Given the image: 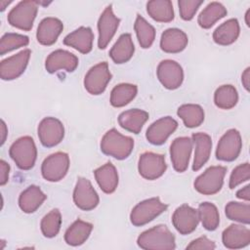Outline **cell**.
Returning <instances> with one entry per match:
<instances>
[{
	"mask_svg": "<svg viewBox=\"0 0 250 250\" xmlns=\"http://www.w3.org/2000/svg\"><path fill=\"white\" fill-rule=\"evenodd\" d=\"M137 243L146 250H173L176 248L175 235L165 225H158L142 232Z\"/></svg>",
	"mask_w": 250,
	"mask_h": 250,
	"instance_id": "cell-1",
	"label": "cell"
},
{
	"mask_svg": "<svg viewBox=\"0 0 250 250\" xmlns=\"http://www.w3.org/2000/svg\"><path fill=\"white\" fill-rule=\"evenodd\" d=\"M134 148V140L124 136L116 129L108 130L101 141V150L115 159L122 160L127 158Z\"/></svg>",
	"mask_w": 250,
	"mask_h": 250,
	"instance_id": "cell-2",
	"label": "cell"
},
{
	"mask_svg": "<svg viewBox=\"0 0 250 250\" xmlns=\"http://www.w3.org/2000/svg\"><path fill=\"white\" fill-rule=\"evenodd\" d=\"M9 154L20 169H31L34 166L37 157V148L33 139L29 136L18 139L12 144L9 149Z\"/></svg>",
	"mask_w": 250,
	"mask_h": 250,
	"instance_id": "cell-3",
	"label": "cell"
},
{
	"mask_svg": "<svg viewBox=\"0 0 250 250\" xmlns=\"http://www.w3.org/2000/svg\"><path fill=\"white\" fill-rule=\"evenodd\" d=\"M38 5L37 1H21L8 14V22L16 28L30 30L37 15Z\"/></svg>",
	"mask_w": 250,
	"mask_h": 250,
	"instance_id": "cell-4",
	"label": "cell"
},
{
	"mask_svg": "<svg viewBox=\"0 0 250 250\" xmlns=\"http://www.w3.org/2000/svg\"><path fill=\"white\" fill-rule=\"evenodd\" d=\"M167 205L160 201L159 197H152L138 203L130 214V221L136 227H142L167 209Z\"/></svg>",
	"mask_w": 250,
	"mask_h": 250,
	"instance_id": "cell-5",
	"label": "cell"
},
{
	"mask_svg": "<svg viewBox=\"0 0 250 250\" xmlns=\"http://www.w3.org/2000/svg\"><path fill=\"white\" fill-rule=\"evenodd\" d=\"M226 173L224 166H211L195 179L194 188L204 195L215 194L221 190Z\"/></svg>",
	"mask_w": 250,
	"mask_h": 250,
	"instance_id": "cell-6",
	"label": "cell"
},
{
	"mask_svg": "<svg viewBox=\"0 0 250 250\" xmlns=\"http://www.w3.org/2000/svg\"><path fill=\"white\" fill-rule=\"evenodd\" d=\"M69 168V156L65 152H56L46 157L41 166V174L48 182H59Z\"/></svg>",
	"mask_w": 250,
	"mask_h": 250,
	"instance_id": "cell-7",
	"label": "cell"
},
{
	"mask_svg": "<svg viewBox=\"0 0 250 250\" xmlns=\"http://www.w3.org/2000/svg\"><path fill=\"white\" fill-rule=\"evenodd\" d=\"M110 79L108 64L106 62H102L88 70L84 78V87L91 95H100L104 92Z\"/></svg>",
	"mask_w": 250,
	"mask_h": 250,
	"instance_id": "cell-8",
	"label": "cell"
},
{
	"mask_svg": "<svg viewBox=\"0 0 250 250\" xmlns=\"http://www.w3.org/2000/svg\"><path fill=\"white\" fill-rule=\"evenodd\" d=\"M242 147V141L239 132L236 129L228 130L220 139L217 149L216 157L222 161L235 160Z\"/></svg>",
	"mask_w": 250,
	"mask_h": 250,
	"instance_id": "cell-9",
	"label": "cell"
},
{
	"mask_svg": "<svg viewBox=\"0 0 250 250\" xmlns=\"http://www.w3.org/2000/svg\"><path fill=\"white\" fill-rule=\"evenodd\" d=\"M166 169L167 164L162 154L147 151L140 155L138 170L144 179L156 180L165 173Z\"/></svg>",
	"mask_w": 250,
	"mask_h": 250,
	"instance_id": "cell-10",
	"label": "cell"
},
{
	"mask_svg": "<svg viewBox=\"0 0 250 250\" xmlns=\"http://www.w3.org/2000/svg\"><path fill=\"white\" fill-rule=\"evenodd\" d=\"M38 138L40 143L47 147L59 145L64 137L62 123L55 117H46L38 125Z\"/></svg>",
	"mask_w": 250,
	"mask_h": 250,
	"instance_id": "cell-11",
	"label": "cell"
},
{
	"mask_svg": "<svg viewBox=\"0 0 250 250\" xmlns=\"http://www.w3.org/2000/svg\"><path fill=\"white\" fill-rule=\"evenodd\" d=\"M73 201L75 205L84 211L95 209L99 204V195L92 184L86 178L79 177L77 179L74 190Z\"/></svg>",
	"mask_w": 250,
	"mask_h": 250,
	"instance_id": "cell-12",
	"label": "cell"
},
{
	"mask_svg": "<svg viewBox=\"0 0 250 250\" xmlns=\"http://www.w3.org/2000/svg\"><path fill=\"white\" fill-rule=\"evenodd\" d=\"M31 55L29 49L3 60L0 62V77L3 80H14L20 77L25 70Z\"/></svg>",
	"mask_w": 250,
	"mask_h": 250,
	"instance_id": "cell-13",
	"label": "cell"
},
{
	"mask_svg": "<svg viewBox=\"0 0 250 250\" xmlns=\"http://www.w3.org/2000/svg\"><path fill=\"white\" fill-rule=\"evenodd\" d=\"M157 78L162 86L168 90L179 88L184 80L182 66L175 61L164 60L157 66Z\"/></svg>",
	"mask_w": 250,
	"mask_h": 250,
	"instance_id": "cell-14",
	"label": "cell"
},
{
	"mask_svg": "<svg viewBox=\"0 0 250 250\" xmlns=\"http://www.w3.org/2000/svg\"><path fill=\"white\" fill-rule=\"evenodd\" d=\"M120 23V20L115 17L112 11L111 5L107 6L104 12L101 14L98 21V31H99V39H98V47L99 49H105L108 43L111 41L114 36L118 26Z\"/></svg>",
	"mask_w": 250,
	"mask_h": 250,
	"instance_id": "cell-15",
	"label": "cell"
},
{
	"mask_svg": "<svg viewBox=\"0 0 250 250\" xmlns=\"http://www.w3.org/2000/svg\"><path fill=\"white\" fill-rule=\"evenodd\" d=\"M192 140L188 137H180L173 141L170 146V156L174 169L183 173L188 169L192 149Z\"/></svg>",
	"mask_w": 250,
	"mask_h": 250,
	"instance_id": "cell-16",
	"label": "cell"
},
{
	"mask_svg": "<svg viewBox=\"0 0 250 250\" xmlns=\"http://www.w3.org/2000/svg\"><path fill=\"white\" fill-rule=\"evenodd\" d=\"M199 222L197 210L183 204L178 207L172 216V223L174 228L183 235L189 234L195 230Z\"/></svg>",
	"mask_w": 250,
	"mask_h": 250,
	"instance_id": "cell-17",
	"label": "cell"
},
{
	"mask_svg": "<svg viewBox=\"0 0 250 250\" xmlns=\"http://www.w3.org/2000/svg\"><path fill=\"white\" fill-rule=\"evenodd\" d=\"M177 127L178 122L174 118L170 116L162 117L150 124L146 130V138L151 145L160 146L176 131Z\"/></svg>",
	"mask_w": 250,
	"mask_h": 250,
	"instance_id": "cell-18",
	"label": "cell"
},
{
	"mask_svg": "<svg viewBox=\"0 0 250 250\" xmlns=\"http://www.w3.org/2000/svg\"><path fill=\"white\" fill-rule=\"evenodd\" d=\"M78 58L72 53L65 50H56L46 59L45 68L49 73H55L59 70L72 72L78 66Z\"/></svg>",
	"mask_w": 250,
	"mask_h": 250,
	"instance_id": "cell-19",
	"label": "cell"
},
{
	"mask_svg": "<svg viewBox=\"0 0 250 250\" xmlns=\"http://www.w3.org/2000/svg\"><path fill=\"white\" fill-rule=\"evenodd\" d=\"M62 29H63V24L62 21L53 17L45 18L40 21L37 27V32H36L37 41L41 45H45V46L53 45L57 41Z\"/></svg>",
	"mask_w": 250,
	"mask_h": 250,
	"instance_id": "cell-20",
	"label": "cell"
},
{
	"mask_svg": "<svg viewBox=\"0 0 250 250\" xmlns=\"http://www.w3.org/2000/svg\"><path fill=\"white\" fill-rule=\"evenodd\" d=\"M225 247L229 249H240L250 243V229L242 225H230L222 233Z\"/></svg>",
	"mask_w": 250,
	"mask_h": 250,
	"instance_id": "cell-21",
	"label": "cell"
},
{
	"mask_svg": "<svg viewBox=\"0 0 250 250\" xmlns=\"http://www.w3.org/2000/svg\"><path fill=\"white\" fill-rule=\"evenodd\" d=\"M94 34L90 27L81 26L71 33L67 34L63 39V44L77 50L82 54H88L93 48Z\"/></svg>",
	"mask_w": 250,
	"mask_h": 250,
	"instance_id": "cell-22",
	"label": "cell"
},
{
	"mask_svg": "<svg viewBox=\"0 0 250 250\" xmlns=\"http://www.w3.org/2000/svg\"><path fill=\"white\" fill-rule=\"evenodd\" d=\"M188 35L179 28L166 29L160 38V48L165 53H180L187 47Z\"/></svg>",
	"mask_w": 250,
	"mask_h": 250,
	"instance_id": "cell-23",
	"label": "cell"
},
{
	"mask_svg": "<svg viewBox=\"0 0 250 250\" xmlns=\"http://www.w3.org/2000/svg\"><path fill=\"white\" fill-rule=\"evenodd\" d=\"M191 138L192 144L195 146L192 170L198 171L200 168H202V166L208 161L210 157L212 149V140L211 137L206 133H194Z\"/></svg>",
	"mask_w": 250,
	"mask_h": 250,
	"instance_id": "cell-24",
	"label": "cell"
},
{
	"mask_svg": "<svg viewBox=\"0 0 250 250\" xmlns=\"http://www.w3.org/2000/svg\"><path fill=\"white\" fill-rule=\"evenodd\" d=\"M95 179L105 193H112L118 185V174L115 166L111 162H107L104 165L99 167L94 171Z\"/></svg>",
	"mask_w": 250,
	"mask_h": 250,
	"instance_id": "cell-25",
	"label": "cell"
},
{
	"mask_svg": "<svg viewBox=\"0 0 250 250\" xmlns=\"http://www.w3.org/2000/svg\"><path fill=\"white\" fill-rule=\"evenodd\" d=\"M147 119L148 113L146 111L133 108L120 113L118 116V123L123 129L134 134H139Z\"/></svg>",
	"mask_w": 250,
	"mask_h": 250,
	"instance_id": "cell-26",
	"label": "cell"
},
{
	"mask_svg": "<svg viewBox=\"0 0 250 250\" xmlns=\"http://www.w3.org/2000/svg\"><path fill=\"white\" fill-rule=\"evenodd\" d=\"M46 195L37 186H29L26 188L19 197V206L24 213L35 212L45 201Z\"/></svg>",
	"mask_w": 250,
	"mask_h": 250,
	"instance_id": "cell-27",
	"label": "cell"
},
{
	"mask_svg": "<svg viewBox=\"0 0 250 250\" xmlns=\"http://www.w3.org/2000/svg\"><path fill=\"white\" fill-rule=\"evenodd\" d=\"M135 52L132 36L129 33H124L119 36L113 47L109 51V57L118 64L125 63L131 60Z\"/></svg>",
	"mask_w": 250,
	"mask_h": 250,
	"instance_id": "cell-28",
	"label": "cell"
},
{
	"mask_svg": "<svg viewBox=\"0 0 250 250\" xmlns=\"http://www.w3.org/2000/svg\"><path fill=\"white\" fill-rule=\"evenodd\" d=\"M239 23L236 19H229L219 25L213 32V40L215 43L228 46L236 41L239 36Z\"/></svg>",
	"mask_w": 250,
	"mask_h": 250,
	"instance_id": "cell-29",
	"label": "cell"
},
{
	"mask_svg": "<svg viewBox=\"0 0 250 250\" xmlns=\"http://www.w3.org/2000/svg\"><path fill=\"white\" fill-rule=\"evenodd\" d=\"M92 229V224L78 219L66 229L64 241L70 246H79L88 239Z\"/></svg>",
	"mask_w": 250,
	"mask_h": 250,
	"instance_id": "cell-30",
	"label": "cell"
},
{
	"mask_svg": "<svg viewBox=\"0 0 250 250\" xmlns=\"http://www.w3.org/2000/svg\"><path fill=\"white\" fill-rule=\"evenodd\" d=\"M146 12L158 22H170L174 20L173 4L169 0H152L146 3Z\"/></svg>",
	"mask_w": 250,
	"mask_h": 250,
	"instance_id": "cell-31",
	"label": "cell"
},
{
	"mask_svg": "<svg viewBox=\"0 0 250 250\" xmlns=\"http://www.w3.org/2000/svg\"><path fill=\"white\" fill-rule=\"evenodd\" d=\"M227 14L228 11L224 5L219 2H211L201 11L197 18V22L200 27L207 29L227 16Z\"/></svg>",
	"mask_w": 250,
	"mask_h": 250,
	"instance_id": "cell-32",
	"label": "cell"
},
{
	"mask_svg": "<svg viewBox=\"0 0 250 250\" xmlns=\"http://www.w3.org/2000/svg\"><path fill=\"white\" fill-rule=\"evenodd\" d=\"M177 114L188 128L198 127L204 121V110L198 104H183L178 108Z\"/></svg>",
	"mask_w": 250,
	"mask_h": 250,
	"instance_id": "cell-33",
	"label": "cell"
},
{
	"mask_svg": "<svg viewBox=\"0 0 250 250\" xmlns=\"http://www.w3.org/2000/svg\"><path fill=\"white\" fill-rule=\"evenodd\" d=\"M138 93L134 84L121 83L115 86L110 93V104L114 107H122L133 101Z\"/></svg>",
	"mask_w": 250,
	"mask_h": 250,
	"instance_id": "cell-34",
	"label": "cell"
},
{
	"mask_svg": "<svg viewBox=\"0 0 250 250\" xmlns=\"http://www.w3.org/2000/svg\"><path fill=\"white\" fill-rule=\"evenodd\" d=\"M238 94L232 85H222L214 94V103L216 106L222 109H230L236 105Z\"/></svg>",
	"mask_w": 250,
	"mask_h": 250,
	"instance_id": "cell-35",
	"label": "cell"
},
{
	"mask_svg": "<svg viewBox=\"0 0 250 250\" xmlns=\"http://www.w3.org/2000/svg\"><path fill=\"white\" fill-rule=\"evenodd\" d=\"M198 218L207 230H215L220 224V215L217 207L211 202H203L199 205Z\"/></svg>",
	"mask_w": 250,
	"mask_h": 250,
	"instance_id": "cell-36",
	"label": "cell"
},
{
	"mask_svg": "<svg viewBox=\"0 0 250 250\" xmlns=\"http://www.w3.org/2000/svg\"><path fill=\"white\" fill-rule=\"evenodd\" d=\"M134 28L141 47L144 49L149 48L155 39L154 27L148 23L142 16L138 15L135 21Z\"/></svg>",
	"mask_w": 250,
	"mask_h": 250,
	"instance_id": "cell-37",
	"label": "cell"
},
{
	"mask_svg": "<svg viewBox=\"0 0 250 250\" xmlns=\"http://www.w3.org/2000/svg\"><path fill=\"white\" fill-rule=\"evenodd\" d=\"M62 225V215L58 209L51 210L47 215L41 220V231L45 237L52 238L55 237L61 229Z\"/></svg>",
	"mask_w": 250,
	"mask_h": 250,
	"instance_id": "cell-38",
	"label": "cell"
},
{
	"mask_svg": "<svg viewBox=\"0 0 250 250\" xmlns=\"http://www.w3.org/2000/svg\"><path fill=\"white\" fill-rule=\"evenodd\" d=\"M225 213L231 221L245 225L250 223V205L248 203L230 201L226 205Z\"/></svg>",
	"mask_w": 250,
	"mask_h": 250,
	"instance_id": "cell-39",
	"label": "cell"
},
{
	"mask_svg": "<svg viewBox=\"0 0 250 250\" xmlns=\"http://www.w3.org/2000/svg\"><path fill=\"white\" fill-rule=\"evenodd\" d=\"M29 39L26 35L19 33H5L0 40V55L3 56L18 48L28 45Z\"/></svg>",
	"mask_w": 250,
	"mask_h": 250,
	"instance_id": "cell-40",
	"label": "cell"
},
{
	"mask_svg": "<svg viewBox=\"0 0 250 250\" xmlns=\"http://www.w3.org/2000/svg\"><path fill=\"white\" fill-rule=\"evenodd\" d=\"M249 177H250V165L248 162L236 166L232 170L229 177V188L232 189L237 186H239L240 184L248 181Z\"/></svg>",
	"mask_w": 250,
	"mask_h": 250,
	"instance_id": "cell-41",
	"label": "cell"
},
{
	"mask_svg": "<svg viewBox=\"0 0 250 250\" xmlns=\"http://www.w3.org/2000/svg\"><path fill=\"white\" fill-rule=\"evenodd\" d=\"M202 3L201 0H180L178 5L181 18L184 21H190Z\"/></svg>",
	"mask_w": 250,
	"mask_h": 250,
	"instance_id": "cell-42",
	"label": "cell"
},
{
	"mask_svg": "<svg viewBox=\"0 0 250 250\" xmlns=\"http://www.w3.org/2000/svg\"><path fill=\"white\" fill-rule=\"evenodd\" d=\"M216 245L214 241L210 240L206 236H200L194 240H192L188 246L187 249H208L212 250L215 249Z\"/></svg>",
	"mask_w": 250,
	"mask_h": 250,
	"instance_id": "cell-43",
	"label": "cell"
},
{
	"mask_svg": "<svg viewBox=\"0 0 250 250\" xmlns=\"http://www.w3.org/2000/svg\"><path fill=\"white\" fill-rule=\"evenodd\" d=\"M0 185L4 186L8 183L9 180V172H10V166L5 160H0Z\"/></svg>",
	"mask_w": 250,
	"mask_h": 250,
	"instance_id": "cell-44",
	"label": "cell"
},
{
	"mask_svg": "<svg viewBox=\"0 0 250 250\" xmlns=\"http://www.w3.org/2000/svg\"><path fill=\"white\" fill-rule=\"evenodd\" d=\"M236 197L239 198V199H243V200L249 201L250 200V186L247 185L244 188H242L239 190H237Z\"/></svg>",
	"mask_w": 250,
	"mask_h": 250,
	"instance_id": "cell-45",
	"label": "cell"
},
{
	"mask_svg": "<svg viewBox=\"0 0 250 250\" xmlns=\"http://www.w3.org/2000/svg\"><path fill=\"white\" fill-rule=\"evenodd\" d=\"M241 82L246 91H249V85H250V67H247L241 76Z\"/></svg>",
	"mask_w": 250,
	"mask_h": 250,
	"instance_id": "cell-46",
	"label": "cell"
},
{
	"mask_svg": "<svg viewBox=\"0 0 250 250\" xmlns=\"http://www.w3.org/2000/svg\"><path fill=\"white\" fill-rule=\"evenodd\" d=\"M8 135V129L7 126L5 124V122L3 120H1V146L4 145L5 141H6V137Z\"/></svg>",
	"mask_w": 250,
	"mask_h": 250,
	"instance_id": "cell-47",
	"label": "cell"
},
{
	"mask_svg": "<svg viewBox=\"0 0 250 250\" xmlns=\"http://www.w3.org/2000/svg\"><path fill=\"white\" fill-rule=\"evenodd\" d=\"M249 18H250V9L247 10L246 14H245V22L247 26H250V21H249Z\"/></svg>",
	"mask_w": 250,
	"mask_h": 250,
	"instance_id": "cell-48",
	"label": "cell"
},
{
	"mask_svg": "<svg viewBox=\"0 0 250 250\" xmlns=\"http://www.w3.org/2000/svg\"><path fill=\"white\" fill-rule=\"evenodd\" d=\"M11 2H8V1H6V2H4V1H0V5H1V11H4L5 10V7H6V5H9Z\"/></svg>",
	"mask_w": 250,
	"mask_h": 250,
	"instance_id": "cell-49",
	"label": "cell"
}]
</instances>
